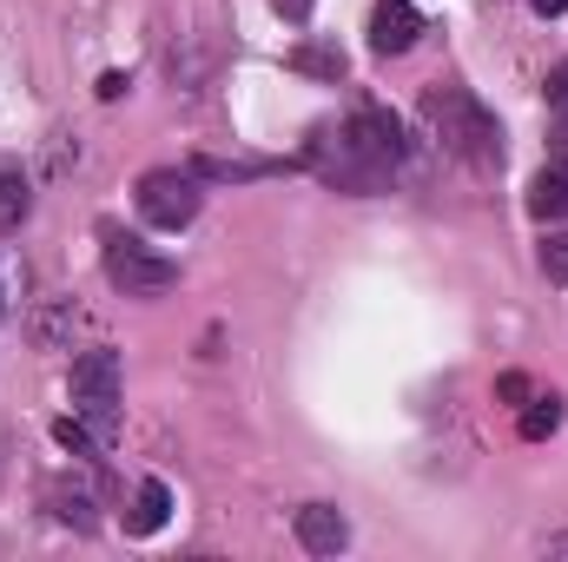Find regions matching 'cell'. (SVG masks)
<instances>
[{"instance_id":"1","label":"cell","mask_w":568,"mask_h":562,"mask_svg":"<svg viewBox=\"0 0 568 562\" xmlns=\"http://www.w3.org/2000/svg\"><path fill=\"white\" fill-rule=\"evenodd\" d=\"M424 120H429V133L449 145L456 159H469V165H496V159H503V133H496V120H489L483 100H469L463 87H429L424 93Z\"/></svg>"},{"instance_id":"2","label":"cell","mask_w":568,"mask_h":562,"mask_svg":"<svg viewBox=\"0 0 568 562\" xmlns=\"http://www.w3.org/2000/svg\"><path fill=\"white\" fill-rule=\"evenodd\" d=\"M140 219L145 225H159V232H179V225H192L199 219V172H179V165H159V172H145L140 179Z\"/></svg>"},{"instance_id":"3","label":"cell","mask_w":568,"mask_h":562,"mask_svg":"<svg viewBox=\"0 0 568 562\" xmlns=\"http://www.w3.org/2000/svg\"><path fill=\"white\" fill-rule=\"evenodd\" d=\"M106 279L120 284L126 298H159V291L179 284V265L159 259V252L140 245V239H126V232H106Z\"/></svg>"},{"instance_id":"4","label":"cell","mask_w":568,"mask_h":562,"mask_svg":"<svg viewBox=\"0 0 568 562\" xmlns=\"http://www.w3.org/2000/svg\"><path fill=\"white\" fill-rule=\"evenodd\" d=\"M311 165L337 185V192H377L384 179H390V165H377L364 145L351 140V127H337V133H317L311 140Z\"/></svg>"},{"instance_id":"5","label":"cell","mask_w":568,"mask_h":562,"mask_svg":"<svg viewBox=\"0 0 568 562\" xmlns=\"http://www.w3.org/2000/svg\"><path fill=\"white\" fill-rule=\"evenodd\" d=\"M113 404H120V351H80L73 358V411L106 436Z\"/></svg>"},{"instance_id":"6","label":"cell","mask_w":568,"mask_h":562,"mask_svg":"<svg viewBox=\"0 0 568 562\" xmlns=\"http://www.w3.org/2000/svg\"><path fill=\"white\" fill-rule=\"evenodd\" d=\"M417 33H424V20H417L410 0H377V13H371V47H377L384 60H390V53H410Z\"/></svg>"},{"instance_id":"7","label":"cell","mask_w":568,"mask_h":562,"mask_svg":"<svg viewBox=\"0 0 568 562\" xmlns=\"http://www.w3.org/2000/svg\"><path fill=\"white\" fill-rule=\"evenodd\" d=\"M344 127H351V140L364 145V152H371L377 165H397V159H404V127H397V120H390L384 107H357V113H351Z\"/></svg>"},{"instance_id":"8","label":"cell","mask_w":568,"mask_h":562,"mask_svg":"<svg viewBox=\"0 0 568 562\" xmlns=\"http://www.w3.org/2000/svg\"><path fill=\"white\" fill-rule=\"evenodd\" d=\"M297 543H304L311 556H337V550L351 543L344 510H331V503H304V510H297Z\"/></svg>"},{"instance_id":"9","label":"cell","mask_w":568,"mask_h":562,"mask_svg":"<svg viewBox=\"0 0 568 562\" xmlns=\"http://www.w3.org/2000/svg\"><path fill=\"white\" fill-rule=\"evenodd\" d=\"M165 516H172V490H165L159 476H145L140 496H133V516H126V530H133V536H152V530H165Z\"/></svg>"},{"instance_id":"10","label":"cell","mask_w":568,"mask_h":562,"mask_svg":"<svg viewBox=\"0 0 568 562\" xmlns=\"http://www.w3.org/2000/svg\"><path fill=\"white\" fill-rule=\"evenodd\" d=\"M529 212L549 225V219H568V172H542L536 185H529Z\"/></svg>"},{"instance_id":"11","label":"cell","mask_w":568,"mask_h":562,"mask_svg":"<svg viewBox=\"0 0 568 562\" xmlns=\"http://www.w3.org/2000/svg\"><path fill=\"white\" fill-rule=\"evenodd\" d=\"M27 205H33L27 179H20V172H0V232H13V225L27 219Z\"/></svg>"},{"instance_id":"12","label":"cell","mask_w":568,"mask_h":562,"mask_svg":"<svg viewBox=\"0 0 568 562\" xmlns=\"http://www.w3.org/2000/svg\"><path fill=\"white\" fill-rule=\"evenodd\" d=\"M47 503H53V516H60V523L93 530V496H87V490H73V496H67V490H47Z\"/></svg>"},{"instance_id":"13","label":"cell","mask_w":568,"mask_h":562,"mask_svg":"<svg viewBox=\"0 0 568 562\" xmlns=\"http://www.w3.org/2000/svg\"><path fill=\"white\" fill-rule=\"evenodd\" d=\"M67 331H73V304H53V311H40V318H33V344H40V351H53Z\"/></svg>"},{"instance_id":"14","label":"cell","mask_w":568,"mask_h":562,"mask_svg":"<svg viewBox=\"0 0 568 562\" xmlns=\"http://www.w3.org/2000/svg\"><path fill=\"white\" fill-rule=\"evenodd\" d=\"M556 423H562V398H536V404L523 411V436H529V443H542Z\"/></svg>"},{"instance_id":"15","label":"cell","mask_w":568,"mask_h":562,"mask_svg":"<svg viewBox=\"0 0 568 562\" xmlns=\"http://www.w3.org/2000/svg\"><path fill=\"white\" fill-rule=\"evenodd\" d=\"M542 279L568 284V232H549V239H542Z\"/></svg>"},{"instance_id":"16","label":"cell","mask_w":568,"mask_h":562,"mask_svg":"<svg viewBox=\"0 0 568 562\" xmlns=\"http://www.w3.org/2000/svg\"><path fill=\"white\" fill-rule=\"evenodd\" d=\"M297 67H304V73H317V80H337V73H344V53H337V47H304V53H297Z\"/></svg>"},{"instance_id":"17","label":"cell","mask_w":568,"mask_h":562,"mask_svg":"<svg viewBox=\"0 0 568 562\" xmlns=\"http://www.w3.org/2000/svg\"><path fill=\"white\" fill-rule=\"evenodd\" d=\"M53 436H60V450H73V456H93V430H87V423L60 418V423H53Z\"/></svg>"},{"instance_id":"18","label":"cell","mask_w":568,"mask_h":562,"mask_svg":"<svg viewBox=\"0 0 568 562\" xmlns=\"http://www.w3.org/2000/svg\"><path fill=\"white\" fill-rule=\"evenodd\" d=\"M549 113H556V120H568V60L549 73Z\"/></svg>"},{"instance_id":"19","label":"cell","mask_w":568,"mask_h":562,"mask_svg":"<svg viewBox=\"0 0 568 562\" xmlns=\"http://www.w3.org/2000/svg\"><path fill=\"white\" fill-rule=\"evenodd\" d=\"M284 20H311V0H272Z\"/></svg>"},{"instance_id":"20","label":"cell","mask_w":568,"mask_h":562,"mask_svg":"<svg viewBox=\"0 0 568 562\" xmlns=\"http://www.w3.org/2000/svg\"><path fill=\"white\" fill-rule=\"evenodd\" d=\"M529 7H536L542 20H556V13H568V0H529Z\"/></svg>"},{"instance_id":"21","label":"cell","mask_w":568,"mask_h":562,"mask_svg":"<svg viewBox=\"0 0 568 562\" xmlns=\"http://www.w3.org/2000/svg\"><path fill=\"white\" fill-rule=\"evenodd\" d=\"M0 318H7V304H0Z\"/></svg>"}]
</instances>
